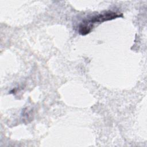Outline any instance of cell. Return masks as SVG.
Returning <instances> with one entry per match:
<instances>
[{
  "label": "cell",
  "instance_id": "1",
  "mask_svg": "<svg viewBox=\"0 0 147 147\" xmlns=\"http://www.w3.org/2000/svg\"><path fill=\"white\" fill-rule=\"evenodd\" d=\"M121 16H122V14H119L114 11H108L104 13H101V14H99L98 15L94 16L90 20H88L91 23L93 24L95 22H103L105 21L111 20Z\"/></svg>",
  "mask_w": 147,
  "mask_h": 147
},
{
  "label": "cell",
  "instance_id": "2",
  "mask_svg": "<svg viewBox=\"0 0 147 147\" xmlns=\"http://www.w3.org/2000/svg\"><path fill=\"white\" fill-rule=\"evenodd\" d=\"M93 27V24L88 20H85L79 26V33L82 35H86L89 33Z\"/></svg>",
  "mask_w": 147,
  "mask_h": 147
}]
</instances>
